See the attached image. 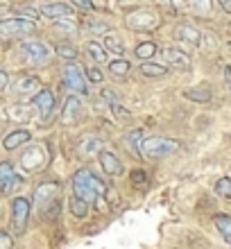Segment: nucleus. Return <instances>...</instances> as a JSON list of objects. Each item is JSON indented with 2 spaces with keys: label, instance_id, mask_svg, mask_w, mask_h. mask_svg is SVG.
Returning <instances> with one entry per match:
<instances>
[{
  "label": "nucleus",
  "instance_id": "26",
  "mask_svg": "<svg viewBox=\"0 0 231 249\" xmlns=\"http://www.w3.org/2000/svg\"><path fill=\"white\" fill-rule=\"evenodd\" d=\"M68 206H71V213H73L75 217H86V213H89V204H86L82 197L75 195V193L71 195V202H68Z\"/></svg>",
  "mask_w": 231,
  "mask_h": 249
},
{
  "label": "nucleus",
  "instance_id": "40",
  "mask_svg": "<svg viewBox=\"0 0 231 249\" xmlns=\"http://www.w3.org/2000/svg\"><path fill=\"white\" fill-rule=\"evenodd\" d=\"M132 181H134V184H139V186L147 184V177H145V172H141V170L132 172Z\"/></svg>",
  "mask_w": 231,
  "mask_h": 249
},
{
  "label": "nucleus",
  "instance_id": "32",
  "mask_svg": "<svg viewBox=\"0 0 231 249\" xmlns=\"http://www.w3.org/2000/svg\"><path fill=\"white\" fill-rule=\"evenodd\" d=\"M86 27H89V32H93V34H107L109 32V25H107L105 20H89Z\"/></svg>",
  "mask_w": 231,
  "mask_h": 249
},
{
  "label": "nucleus",
  "instance_id": "8",
  "mask_svg": "<svg viewBox=\"0 0 231 249\" xmlns=\"http://www.w3.org/2000/svg\"><path fill=\"white\" fill-rule=\"evenodd\" d=\"M23 184V179L16 175L14 165L9 161H0V193L2 195H9L16 186Z\"/></svg>",
  "mask_w": 231,
  "mask_h": 249
},
{
  "label": "nucleus",
  "instance_id": "31",
  "mask_svg": "<svg viewBox=\"0 0 231 249\" xmlns=\"http://www.w3.org/2000/svg\"><path fill=\"white\" fill-rule=\"evenodd\" d=\"M57 54H59L61 59H66V61H75V57H77V50H75L73 46L61 43V46H57Z\"/></svg>",
  "mask_w": 231,
  "mask_h": 249
},
{
  "label": "nucleus",
  "instance_id": "44",
  "mask_svg": "<svg viewBox=\"0 0 231 249\" xmlns=\"http://www.w3.org/2000/svg\"><path fill=\"white\" fill-rule=\"evenodd\" d=\"M116 2H120V5H134V2H139V0H116Z\"/></svg>",
  "mask_w": 231,
  "mask_h": 249
},
{
  "label": "nucleus",
  "instance_id": "12",
  "mask_svg": "<svg viewBox=\"0 0 231 249\" xmlns=\"http://www.w3.org/2000/svg\"><path fill=\"white\" fill-rule=\"evenodd\" d=\"M39 12H41V16H46V18L57 20V18H71V16H73V7L66 5V2H46Z\"/></svg>",
  "mask_w": 231,
  "mask_h": 249
},
{
  "label": "nucleus",
  "instance_id": "29",
  "mask_svg": "<svg viewBox=\"0 0 231 249\" xmlns=\"http://www.w3.org/2000/svg\"><path fill=\"white\" fill-rule=\"evenodd\" d=\"M9 118L12 120H18V123H27V120L32 118L30 113H27V107H23V105H14V107H9Z\"/></svg>",
  "mask_w": 231,
  "mask_h": 249
},
{
  "label": "nucleus",
  "instance_id": "37",
  "mask_svg": "<svg viewBox=\"0 0 231 249\" xmlns=\"http://www.w3.org/2000/svg\"><path fill=\"white\" fill-rule=\"evenodd\" d=\"M71 2H73V7L82 9V12H93V9H95L93 0H71Z\"/></svg>",
  "mask_w": 231,
  "mask_h": 249
},
{
  "label": "nucleus",
  "instance_id": "35",
  "mask_svg": "<svg viewBox=\"0 0 231 249\" xmlns=\"http://www.w3.org/2000/svg\"><path fill=\"white\" fill-rule=\"evenodd\" d=\"M100 100L111 107L113 102H118V95H116V91H113V89H102V91H100Z\"/></svg>",
  "mask_w": 231,
  "mask_h": 249
},
{
  "label": "nucleus",
  "instance_id": "11",
  "mask_svg": "<svg viewBox=\"0 0 231 249\" xmlns=\"http://www.w3.org/2000/svg\"><path fill=\"white\" fill-rule=\"evenodd\" d=\"M175 36H177L179 41L188 43V46H193V48H202V46H204V34L199 32L195 25H191V23L179 25L177 30H175Z\"/></svg>",
  "mask_w": 231,
  "mask_h": 249
},
{
  "label": "nucleus",
  "instance_id": "25",
  "mask_svg": "<svg viewBox=\"0 0 231 249\" xmlns=\"http://www.w3.org/2000/svg\"><path fill=\"white\" fill-rule=\"evenodd\" d=\"M132 71V64L127 59H113L109 61V72H111L113 77H127Z\"/></svg>",
  "mask_w": 231,
  "mask_h": 249
},
{
  "label": "nucleus",
  "instance_id": "9",
  "mask_svg": "<svg viewBox=\"0 0 231 249\" xmlns=\"http://www.w3.org/2000/svg\"><path fill=\"white\" fill-rule=\"evenodd\" d=\"M12 213H14V231L23 233L27 227V217H30V202L25 197H16L12 202Z\"/></svg>",
  "mask_w": 231,
  "mask_h": 249
},
{
  "label": "nucleus",
  "instance_id": "17",
  "mask_svg": "<svg viewBox=\"0 0 231 249\" xmlns=\"http://www.w3.org/2000/svg\"><path fill=\"white\" fill-rule=\"evenodd\" d=\"M77 152L82 157H98L100 152H102V141L98 136H84L82 141L77 143Z\"/></svg>",
  "mask_w": 231,
  "mask_h": 249
},
{
  "label": "nucleus",
  "instance_id": "39",
  "mask_svg": "<svg viewBox=\"0 0 231 249\" xmlns=\"http://www.w3.org/2000/svg\"><path fill=\"white\" fill-rule=\"evenodd\" d=\"M14 247V240L9 238L7 231H0V249H12Z\"/></svg>",
  "mask_w": 231,
  "mask_h": 249
},
{
  "label": "nucleus",
  "instance_id": "45",
  "mask_svg": "<svg viewBox=\"0 0 231 249\" xmlns=\"http://www.w3.org/2000/svg\"><path fill=\"white\" fill-rule=\"evenodd\" d=\"M154 2H159V5H170L172 0H154Z\"/></svg>",
  "mask_w": 231,
  "mask_h": 249
},
{
  "label": "nucleus",
  "instance_id": "27",
  "mask_svg": "<svg viewBox=\"0 0 231 249\" xmlns=\"http://www.w3.org/2000/svg\"><path fill=\"white\" fill-rule=\"evenodd\" d=\"M86 53H89V57H91L95 64H105L107 61V50L100 43H89L86 46Z\"/></svg>",
  "mask_w": 231,
  "mask_h": 249
},
{
  "label": "nucleus",
  "instance_id": "22",
  "mask_svg": "<svg viewBox=\"0 0 231 249\" xmlns=\"http://www.w3.org/2000/svg\"><path fill=\"white\" fill-rule=\"evenodd\" d=\"M141 75H145V77H165V75H168V68L147 59L141 64Z\"/></svg>",
  "mask_w": 231,
  "mask_h": 249
},
{
  "label": "nucleus",
  "instance_id": "33",
  "mask_svg": "<svg viewBox=\"0 0 231 249\" xmlns=\"http://www.w3.org/2000/svg\"><path fill=\"white\" fill-rule=\"evenodd\" d=\"M193 9H197L199 14H209L211 12V0H186Z\"/></svg>",
  "mask_w": 231,
  "mask_h": 249
},
{
  "label": "nucleus",
  "instance_id": "5",
  "mask_svg": "<svg viewBox=\"0 0 231 249\" xmlns=\"http://www.w3.org/2000/svg\"><path fill=\"white\" fill-rule=\"evenodd\" d=\"M36 32V23L32 18L25 16H12V18H2L0 20V36H27V34Z\"/></svg>",
  "mask_w": 231,
  "mask_h": 249
},
{
  "label": "nucleus",
  "instance_id": "42",
  "mask_svg": "<svg viewBox=\"0 0 231 249\" xmlns=\"http://www.w3.org/2000/svg\"><path fill=\"white\" fill-rule=\"evenodd\" d=\"M218 5L222 7L227 14H231V0H218Z\"/></svg>",
  "mask_w": 231,
  "mask_h": 249
},
{
  "label": "nucleus",
  "instance_id": "16",
  "mask_svg": "<svg viewBox=\"0 0 231 249\" xmlns=\"http://www.w3.org/2000/svg\"><path fill=\"white\" fill-rule=\"evenodd\" d=\"M82 102H79V98H68L66 100V105H64V111H61V123L64 124H73L77 123L79 118H82Z\"/></svg>",
  "mask_w": 231,
  "mask_h": 249
},
{
  "label": "nucleus",
  "instance_id": "10",
  "mask_svg": "<svg viewBox=\"0 0 231 249\" xmlns=\"http://www.w3.org/2000/svg\"><path fill=\"white\" fill-rule=\"evenodd\" d=\"M161 54H163V61L168 66H172V68H177V71H188L191 68V57L181 50V48H163L161 50Z\"/></svg>",
  "mask_w": 231,
  "mask_h": 249
},
{
  "label": "nucleus",
  "instance_id": "23",
  "mask_svg": "<svg viewBox=\"0 0 231 249\" xmlns=\"http://www.w3.org/2000/svg\"><path fill=\"white\" fill-rule=\"evenodd\" d=\"M184 98L193 100V102H211L213 95L206 86H197V89H188V91H184Z\"/></svg>",
  "mask_w": 231,
  "mask_h": 249
},
{
  "label": "nucleus",
  "instance_id": "34",
  "mask_svg": "<svg viewBox=\"0 0 231 249\" xmlns=\"http://www.w3.org/2000/svg\"><path fill=\"white\" fill-rule=\"evenodd\" d=\"M54 30L75 32V20H71V18H57V20H54Z\"/></svg>",
  "mask_w": 231,
  "mask_h": 249
},
{
  "label": "nucleus",
  "instance_id": "2",
  "mask_svg": "<svg viewBox=\"0 0 231 249\" xmlns=\"http://www.w3.org/2000/svg\"><path fill=\"white\" fill-rule=\"evenodd\" d=\"M181 143L175 141V138H165V136H150L141 141V157L150 159V161H159V159H165L179 152Z\"/></svg>",
  "mask_w": 231,
  "mask_h": 249
},
{
  "label": "nucleus",
  "instance_id": "20",
  "mask_svg": "<svg viewBox=\"0 0 231 249\" xmlns=\"http://www.w3.org/2000/svg\"><path fill=\"white\" fill-rule=\"evenodd\" d=\"M30 138H32V134H30L27 129H16L5 138V143L2 145H5V150H16V147H20V145L30 143Z\"/></svg>",
  "mask_w": 231,
  "mask_h": 249
},
{
  "label": "nucleus",
  "instance_id": "30",
  "mask_svg": "<svg viewBox=\"0 0 231 249\" xmlns=\"http://www.w3.org/2000/svg\"><path fill=\"white\" fill-rule=\"evenodd\" d=\"M215 193H218L220 197H227V199H231V179L229 177H222L215 181Z\"/></svg>",
  "mask_w": 231,
  "mask_h": 249
},
{
  "label": "nucleus",
  "instance_id": "19",
  "mask_svg": "<svg viewBox=\"0 0 231 249\" xmlns=\"http://www.w3.org/2000/svg\"><path fill=\"white\" fill-rule=\"evenodd\" d=\"M102 48L105 50H109L111 54H125V43H123V39H120L118 34H111V32H107L102 34Z\"/></svg>",
  "mask_w": 231,
  "mask_h": 249
},
{
  "label": "nucleus",
  "instance_id": "7",
  "mask_svg": "<svg viewBox=\"0 0 231 249\" xmlns=\"http://www.w3.org/2000/svg\"><path fill=\"white\" fill-rule=\"evenodd\" d=\"M20 165H23V170H27V172L41 170V168L46 165V150H43L41 145L27 147V150L20 154Z\"/></svg>",
  "mask_w": 231,
  "mask_h": 249
},
{
  "label": "nucleus",
  "instance_id": "3",
  "mask_svg": "<svg viewBox=\"0 0 231 249\" xmlns=\"http://www.w3.org/2000/svg\"><path fill=\"white\" fill-rule=\"evenodd\" d=\"M125 25L134 32H152L159 27V14L150 7H139L125 16Z\"/></svg>",
  "mask_w": 231,
  "mask_h": 249
},
{
  "label": "nucleus",
  "instance_id": "14",
  "mask_svg": "<svg viewBox=\"0 0 231 249\" xmlns=\"http://www.w3.org/2000/svg\"><path fill=\"white\" fill-rule=\"evenodd\" d=\"M100 159V165H102V170L109 175V177H118V175H123V163H120V159L113 154V152H107L102 150L98 154Z\"/></svg>",
  "mask_w": 231,
  "mask_h": 249
},
{
  "label": "nucleus",
  "instance_id": "6",
  "mask_svg": "<svg viewBox=\"0 0 231 249\" xmlns=\"http://www.w3.org/2000/svg\"><path fill=\"white\" fill-rule=\"evenodd\" d=\"M64 84L71 93H77V95H89V79H86L84 71H82V66H77L75 61H68L64 66Z\"/></svg>",
  "mask_w": 231,
  "mask_h": 249
},
{
  "label": "nucleus",
  "instance_id": "4",
  "mask_svg": "<svg viewBox=\"0 0 231 249\" xmlns=\"http://www.w3.org/2000/svg\"><path fill=\"white\" fill-rule=\"evenodd\" d=\"M16 53H18L20 57L27 61V64H34V66L46 64V61L53 57V50H50V46H48V43H43V41H36V39L23 41Z\"/></svg>",
  "mask_w": 231,
  "mask_h": 249
},
{
  "label": "nucleus",
  "instance_id": "43",
  "mask_svg": "<svg viewBox=\"0 0 231 249\" xmlns=\"http://www.w3.org/2000/svg\"><path fill=\"white\" fill-rule=\"evenodd\" d=\"M225 79H227V84H229V89H231V68L229 66L225 68Z\"/></svg>",
  "mask_w": 231,
  "mask_h": 249
},
{
  "label": "nucleus",
  "instance_id": "38",
  "mask_svg": "<svg viewBox=\"0 0 231 249\" xmlns=\"http://www.w3.org/2000/svg\"><path fill=\"white\" fill-rule=\"evenodd\" d=\"M111 111H113V116H116V118H129V111H127L123 105H118V102H113V105H111Z\"/></svg>",
  "mask_w": 231,
  "mask_h": 249
},
{
  "label": "nucleus",
  "instance_id": "1",
  "mask_svg": "<svg viewBox=\"0 0 231 249\" xmlns=\"http://www.w3.org/2000/svg\"><path fill=\"white\" fill-rule=\"evenodd\" d=\"M73 193L82 197L86 204H93L100 195L107 193V186L102 184V179L98 175H93L89 168H82L73 175Z\"/></svg>",
  "mask_w": 231,
  "mask_h": 249
},
{
  "label": "nucleus",
  "instance_id": "13",
  "mask_svg": "<svg viewBox=\"0 0 231 249\" xmlns=\"http://www.w3.org/2000/svg\"><path fill=\"white\" fill-rule=\"evenodd\" d=\"M34 105H36V109H39L41 118L43 120L50 118V113L54 111V93L48 91V89L36 91V95H34Z\"/></svg>",
  "mask_w": 231,
  "mask_h": 249
},
{
  "label": "nucleus",
  "instance_id": "21",
  "mask_svg": "<svg viewBox=\"0 0 231 249\" xmlns=\"http://www.w3.org/2000/svg\"><path fill=\"white\" fill-rule=\"evenodd\" d=\"M213 222H215V229L220 231V236L225 238V243L231 245V217L225 215V213H218L213 217Z\"/></svg>",
  "mask_w": 231,
  "mask_h": 249
},
{
  "label": "nucleus",
  "instance_id": "18",
  "mask_svg": "<svg viewBox=\"0 0 231 249\" xmlns=\"http://www.w3.org/2000/svg\"><path fill=\"white\" fill-rule=\"evenodd\" d=\"M36 91H41V82L34 75H25V77H20L14 84V93H20V95H30V93H36Z\"/></svg>",
  "mask_w": 231,
  "mask_h": 249
},
{
  "label": "nucleus",
  "instance_id": "28",
  "mask_svg": "<svg viewBox=\"0 0 231 249\" xmlns=\"http://www.w3.org/2000/svg\"><path fill=\"white\" fill-rule=\"evenodd\" d=\"M136 57H139L141 61H147L150 57H154L157 54V46H154L152 41H147V43H141V46H136Z\"/></svg>",
  "mask_w": 231,
  "mask_h": 249
},
{
  "label": "nucleus",
  "instance_id": "24",
  "mask_svg": "<svg viewBox=\"0 0 231 249\" xmlns=\"http://www.w3.org/2000/svg\"><path fill=\"white\" fill-rule=\"evenodd\" d=\"M141 141H143V129H132L125 136V145L129 147L132 154H136V157H141Z\"/></svg>",
  "mask_w": 231,
  "mask_h": 249
},
{
  "label": "nucleus",
  "instance_id": "41",
  "mask_svg": "<svg viewBox=\"0 0 231 249\" xmlns=\"http://www.w3.org/2000/svg\"><path fill=\"white\" fill-rule=\"evenodd\" d=\"M7 86H9V75L5 71H0V91H5Z\"/></svg>",
  "mask_w": 231,
  "mask_h": 249
},
{
  "label": "nucleus",
  "instance_id": "15",
  "mask_svg": "<svg viewBox=\"0 0 231 249\" xmlns=\"http://www.w3.org/2000/svg\"><path fill=\"white\" fill-rule=\"evenodd\" d=\"M57 195H59V184H41L34 190V202L36 206H48L54 202Z\"/></svg>",
  "mask_w": 231,
  "mask_h": 249
},
{
  "label": "nucleus",
  "instance_id": "46",
  "mask_svg": "<svg viewBox=\"0 0 231 249\" xmlns=\"http://www.w3.org/2000/svg\"><path fill=\"white\" fill-rule=\"evenodd\" d=\"M229 50H231V41H229Z\"/></svg>",
  "mask_w": 231,
  "mask_h": 249
},
{
  "label": "nucleus",
  "instance_id": "36",
  "mask_svg": "<svg viewBox=\"0 0 231 249\" xmlns=\"http://www.w3.org/2000/svg\"><path fill=\"white\" fill-rule=\"evenodd\" d=\"M86 79H91L93 84H100V82L105 79V75L100 72V68H95V66H93V68H89V71H86Z\"/></svg>",
  "mask_w": 231,
  "mask_h": 249
}]
</instances>
